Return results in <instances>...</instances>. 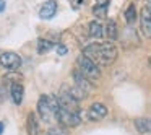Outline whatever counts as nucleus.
<instances>
[{"label": "nucleus", "mask_w": 151, "mask_h": 135, "mask_svg": "<svg viewBox=\"0 0 151 135\" xmlns=\"http://www.w3.org/2000/svg\"><path fill=\"white\" fill-rule=\"evenodd\" d=\"M83 54L88 56L93 62L98 65H111L115 62L119 56L117 47L112 41H104V43H91L83 47Z\"/></svg>", "instance_id": "1"}, {"label": "nucleus", "mask_w": 151, "mask_h": 135, "mask_svg": "<svg viewBox=\"0 0 151 135\" xmlns=\"http://www.w3.org/2000/svg\"><path fill=\"white\" fill-rule=\"evenodd\" d=\"M60 109V103L57 96L52 95H42L37 99V114H39L42 122H50L57 121V112Z\"/></svg>", "instance_id": "2"}, {"label": "nucleus", "mask_w": 151, "mask_h": 135, "mask_svg": "<svg viewBox=\"0 0 151 135\" xmlns=\"http://www.w3.org/2000/svg\"><path fill=\"white\" fill-rule=\"evenodd\" d=\"M76 69L83 73L85 77H88L91 82H96V80L101 77V72H99V65L96 62H93L88 56L85 54H80L78 59H76Z\"/></svg>", "instance_id": "3"}, {"label": "nucleus", "mask_w": 151, "mask_h": 135, "mask_svg": "<svg viewBox=\"0 0 151 135\" xmlns=\"http://www.w3.org/2000/svg\"><path fill=\"white\" fill-rule=\"evenodd\" d=\"M57 122L62 127H78L81 124V112L80 109H67L60 106L57 112Z\"/></svg>", "instance_id": "4"}, {"label": "nucleus", "mask_w": 151, "mask_h": 135, "mask_svg": "<svg viewBox=\"0 0 151 135\" xmlns=\"http://www.w3.org/2000/svg\"><path fill=\"white\" fill-rule=\"evenodd\" d=\"M59 103L62 108H67V109H80V99L73 95V90L72 86L68 85H62L59 91Z\"/></svg>", "instance_id": "5"}, {"label": "nucleus", "mask_w": 151, "mask_h": 135, "mask_svg": "<svg viewBox=\"0 0 151 135\" xmlns=\"http://www.w3.org/2000/svg\"><path fill=\"white\" fill-rule=\"evenodd\" d=\"M21 57L18 56L13 51H4L0 54V65L4 67L5 70H10V72H17L21 67Z\"/></svg>", "instance_id": "6"}, {"label": "nucleus", "mask_w": 151, "mask_h": 135, "mask_svg": "<svg viewBox=\"0 0 151 135\" xmlns=\"http://www.w3.org/2000/svg\"><path fill=\"white\" fill-rule=\"evenodd\" d=\"M107 106L102 104V103H93L91 106L88 108L86 111V119L88 121H93V122H98L101 119H104L107 116Z\"/></svg>", "instance_id": "7"}, {"label": "nucleus", "mask_w": 151, "mask_h": 135, "mask_svg": "<svg viewBox=\"0 0 151 135\" xmlns=\"http://www.w3.org/2000/svg\"><path fill=\"white\" fill-rule=\"evenodd\" d=\"M72 78H73V82H75V86L76 88H80L81 91H85L86 95L89 93V90H91V80L88 78V77H85L81 72H80L78 69H75L72 72Z\"/></svg>", "instance_id": "8"}, {"label": "nucleus", "mask_w": 151, "mask_h": 135, "mask_svg": "<svg viewBox=\"0 0 151 135\" xmlns=\"http://www.w3.org/2000/svg\"><path fill=\"white\" fill-rule=\"evenodd\" d=\"M57 13V2L55 0H46L39 8V18L41 20H52Z\"/></svg>", "instance_id": "9"}, {"label": "nucleus", "mask_w": 151, "mask_h": 135, "mask_svg": "<svg viewBox=\"0 0 151 135\" xmlns=\"http://www.w3.org/2000/svg\"><path fill=\"white\" fill-rule=\"evenodd\" d=\"M140 26L141 33L151 39V10L148 7H143L140 12Z\"/></svg>", "instance_id": "10"}, {"label": "nucleus", "mask_w": 151, "mask_h": 135, "mask_svg": "<svg viewBox=\"0 0 151 135\" xmlns=\"http://www.w3.org/2000/svg\"><path fill=\"white\" fill-rule=\"evenodd\" d=\"M10 98L15 104L20 106L23 103V98H24V86L21 85V82H13L10 83Z\"/></svg>", "instance_id": "11"}, {"label": "nucleus", "mask_w": 151, "mask_h": 135, "mask_svg": "<svg viewBox=\"0 0 151 135\" xmlns=\"http://www.w3.org/2000/svg\"><path fill=\"white\" fill-rule=\"evenodd\" d=\"M26 132L28 135H39L41 134V125H39V119L34 112H29L26 117Z\"/></svg>", "instance_id": "12"}, {"label": "nucleus", "mask_w": 151, "mask_h": 135, "mask_svg": "<svg viewBox=\"0 0 151 135\" xmlns=\"http://www.w3.org/2000/svg\"><path fill=\"white\" fill-rule=\"evenodd\" d=\"M104 36L107 38L109 41L114 43L115 39H119V26L114 20H109L107 25L104 26Z\"/></svg>", "instance_id": "13"}, {"label": "nucleus", "mask_w": 151, "mask_h": 135, "mask_svg": "<svg viewBox=\"0 0 151 135\" xmlns=\"http://www.w3.org/2000/svg\"><path fill=\"white\" fill-rule=\"evenodd\" d=\"M88 33L91 38H96V39H101L104 36V26L99 23L98 20H93L91 23L88 25Z\"/></svg>", "instance_id": "14"}, {"label": "nucleus", "mask_w": 151, "mask_h": 135, "mask_svg": "<svg viewBox=\"0 0 151 135\" xmlns=\"http://www.w3.org/2000/svg\"><path fill=\"white\" fill-rule=\"evenodd\" d=\"M135 129H137L140 134H151V119L150 117L135 119Z\"/></svg>", "instance_id": "15"}, {"label": "nucleus", "mask_w": 151, "mask_h": 135, "mask_svg": "<svg viewBox=\"0 0 151 135\" xmlns=\"http://www.w3.org/2000/svg\"><path fill=\"white\" fill-rule=\"evenodd\" d=\"M55 47V44L50 39H46V38H39L37 39V52L39 54H47Z\"/></svg>", "instance_id": "16"}, {"label": "nucleus", "mask_w": 151, "mask_h": 135, "mask_svg": "<svg viewBox=\"0 0 151 135\" xmlns=\"http://www.w3.org/2000/svg\"><path fill=\"white\" fill-rule=\"evenodd\" d=\"M124 18H125V23L127 25H133L138 18V13H137V7L133 4H130L127 8H125V13H124Z\"/></svg>", "instance_id": "17"}, {"label": "nucleus", "mask_w": 151, "mask_h": 135, "mask_svg": "<svg viewBox=\"0 0 151 135\" xmlns=\"http://www.w3.org/2000/svg\"><path fill=\"white\" fill-rule=\"evenodd\" d=\"M107 10H109V5H98L96 4L93 7V15L96 18H99V20H104L107 17Z\"/></svg>", "instance_id": "18"}, {"label": "nucleus", "mask_w": 151, "mask_h": 135, "mask_svg": "<svg viewBox=\"0 0 151 135\" xmlns=\"http://www.w3.org/2000/svg\"><path fill=\"white\" fill-rule=\"evenodd\" d=\"M46 135H67V130L62 125H57V127H50L49 130L46 132Z\"/></svg>", "instance_id": "19"}, {"label": "nucleus", "mask_w": 151, "mask_h": 135, "mask_svg": "<svg viewBox=\"0 0 151 135\" xmlns=\"http://www.w3.org/2000/svg\"><path fill=\"white\" fill-rule=\"evenodd\" d=\"M55 51H57L59 56H65V54L68 52V49H67L65 44H55Z\"/></svg>", "instance_id": "20"}, {"label": "nucleus", "mask_w": 151, "mask_h": 135, "mask_svg": "<svg viewBox=\"0 0 151 135\" xmlns=\"http://www.w3.org/2000/svg\"><path fill=\"white\" fill-rule=\"evenodd\" d=\"M5 96H7V88H5V85H0V103H4Z\"/></svg>", "instance_id": "21"}, {"label": "nucleus", "mask_w": 151, "mask_h": 135, "mask_svg": "<svg viewBox=\"0 0 151 135\" xmlns=\"http://www.w3.org/2000/svg\"><path fill=\"white\" fill-rule=\"evenodd\" d=\"M5 7H7V2L5 0H0V13L5 10Z\"/></svg>", "instance_id": "22"}, {"label": "nucleus", "mask_w": 151, "mask_h": 135, "mask_svg": "<svg viewBox=\"0 0 151 135\" xmlns=\"http://www.w3.org/2000/svg\"><path fill=\"white\" fill-rule=\"evenodd\" d=\"M109 2H111V0H96L98 5H109Z\"/></svg>", "instance_id": "23"}, {"label": "nucleus", "mask_w": 151, "mask_h": 135, "mask_svg": "<svg viewBox=\"0 0 151 135\" xmlns=\"http://www.w3.org/2000/svg\"><path fill=\"white\" fill-rule=\"evenodd\" d=\"M4 130H5V124L4 122H0V135L4 134Z\"/></svg>", "instance_id": "24"}, {"label": "nucleus", "mask_w": 151, "mask_h": 135, "mask_svg": "<svg viewBox=\"0 0 151 135\" xmlns=\"http://www.w3.org/2000/svg\"><path fill=\"white\" fill-rule=\"evenodd\" d=\"M146 7H148V8H150V10H151V0H148V5H146Z\"/></svg>", "instance_id": "25"}]
</instances>
